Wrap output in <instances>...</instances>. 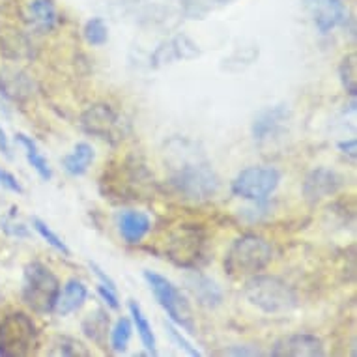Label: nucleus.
<instances>
[{
	"label": "nucleus",
	"mask_w": 357,
	"mask_h": 357,
	"mask_svg": "<svg viewBox=\"0 0 357 357\" xmlns=\"http://www.w3.org/2000/svg\"><path fill=\"white\" fill-rule=\"evenodd\" d=\"M273 260V247L258 234H243L232 241L225 255L222 266L232 279L257 275Z\"/></svg>",
	"instance_id": "obj_1"
},
{
	"label": "nucleus",
	"mask_w": 357,
	"mask_h": 357,
	"mask_svg": "<svg viewBox=\"0 0 357 357\" xmlns=\"http://www.w3.org/2000/svg\"><path fill=\"white\" fill-rule=\"evenodd\" d=\"M243 296L266 314H287L298 307V294L275 275H251L243 284Z\"/></svg>",
	"instance_id": "obj_2"
},
{
	"label": "nucleus",
	"mask_w": 357,
	"mask_h": 357,
	"mask_svg": "<svg viewBox=\"0 0 357 357\" xmlns=\"http://www.w3.org/2000/svg\"><path fill=\"white\" fill-rule=\"evenodd\" d=\"M59 277L54 275L51 268L45 264L29 262L23 270V287H21V299L24 305L38 314L53 312L54 301L60 292Z\"/></svg>",
	"instance_id": "obj_3"
},
{
	"label": "nucleus",
	"mask_w": 357,
	"mask_h": 357,
	"mask_svg": "<svg viewBox=\"0 0 357 357\" xmlns=\"http://www.w3.org/2000/svg\"><path fill=\"white\" fill-rule=\"evenodd\" d=\"M142 275H144V281H146L148 288L152 290L159 307L169 314L170 322L176 324L178 328L188 333H195L193 312H191L189 301L185 299L182 290L167 277L155 273V271L146 270Z\"/></svg>",
	"instance_id": "obj_4"
},
{
	"label": "nucleus",
	"mask_w": 357,
	"mask_h": 357,
	"mask_svg": "<svg viewBox=\"0 0 357 357\" xmlns=\"http://www.w3.org/2000/svg\"><path fill=\"white\" fill-rule=\"evenodd\" d=\"M281 178V170L275 167L255 165V167H247L238 172V176L232 180L230 189L238 199L249 200L255 204H264L277 191Z\"/></svg>",
	"instance_id": "obj_5"
},
{
	"label": "nucleus",
	"mask_w": 357,
	"mask_h": 357,
	"mask_svg": "<svg viewBox=\"0 0 357 357\" xmlns=\"http://www.w3.org/2000/svg\"><path fill=\"white\" fill-rule=\"evenodd\" d=\"M170 185L183 199L204 202L219 191V178L208 163H188L170 176Z\"/></svg>",
	"instance_id": "obj_6"
},
{
	"label": "nucleus",
	"mask_w": 357,
	"mask_h": 357,
	"mask_svg": "<svg viewBox=\"0 0 357 357\" xmlns=\"http://www.w3.org/2000/svg\"><path fill=\"white\" fill-rule=\"evenodd\" d=\"M38 346L34 320L24 312H10L0 320V356L23 357Z\"/></svg>",
	"instance_id": "obj_7"
},
{
	"label": "nucleus",
	"mask_w": 357,
	"mask_h": 357,
	"mask_svg": "<svg viewBox=\"0 0 357 357\" xmlns=\"http://www.w3.org/2000/svg\"><path fill=\"white\" fill-rule=\"evenodd\" d=\"M79 123L84 133L101 139V141L111 142V144L123 141L129 129L128 122L120 116V112L114 111L107 103H94L88 107L81 114Z\"/></svg>",
	"instance_id": "obj_8"
},
{
	"label": "nucleus",
	"mask_w": 357,
	"mask_h": 357,
	"mask_svg": "<svg viewBox=\"0 0 357 357\" xmlns=\"http://www.w3.org/2000/svg\"><path fill=\"white\" fill-rule=\"evenodd\" d=\"M165 251L174 264L195 270L204 252V236L197 229H180L170 236Z\"/></svg>",
	"instance_id": "obj_9"
},
{
	"label": "nucleus",
	"mask_w": 357,
	"mask_h": 357,
	"mask_svg": "<svg viewBox=\"0 0 357 357\" xmlns=\"http://www.w3.org/2000/svg\"><path fill=\"white\" fill-rule=\"evenodd\" d=\"M305 12L320 34H329L348 21V8L344 0H301Z\"/></svg>",
	"instance_id": "obj_10"
},
{
	"label": "nucleus",
	"mask_w": 357,
	"mask_h": 357,
	"mask_svg": "<svg viewBox=\"0 0 357 357\" xmlns=\"http://www.w3.org/2000/svg\"><path fill=\"white\" fill-rule=\"evenodd\" d=\"M342 185H344V180L337 170L328 169V167H317L305 176L301 191L309 204H318L320 200L339 193Z\"/></svg>",
	"instance_id": "obj_11"
},
{
	"label": "nucleus",
	"mask_w": 357,
	"mask_h": 357,
	"mask_svg": "<svg viewBox=\"0 0 357 357\" xmlns=\"http://www.w3.org/2000/svg\"><path fill=\"white\" fill-rule=\"evenodd\" d=\"M270 356L273 357H322L326 348L320 337L312 333L284 335L271 346Z\"/></svg>",
	"instance_id": "obj_12"
},
{
	"label": "nucleus",
	"mask_w": 357,
	"mask_h": 357,
	"mask_svg": "<svg viewBox=\"0 0 357 357\" xmlns=\"http://www.w3.org/2000/svg\"><path fill=\"white\" fill-rule=\"evenodd\" d=\"M288 120H290V109L284 103L266 107L252 120V139L257 142L270 141L277 133H281Z\"/></svg>",
	"instance_id": "obj_13"
},
{
	"label": "nucleus",
	"mask_w": 357,
	"mask_h": 357,
	"mask_svg": "<svg viewBox=\"0 0 357 357\" xmlns=\"http://www.w3.org/2000/svg\"><path fill=\"white\" fill-rule=\"evenodd\" d=\"M118 234L128 245H139L152 230V219L139 210H123L114 215Z\"/></svg>",
	"instance_id": "obj_14"
},
{
	"label": "nucleus",
	"mask_w": 357,
	"mask_h": 357,
	"mask_svg": "<svg viewBox=\"0 0 357 357\" xmlns=\"http://www.w3.org/2000/svg\"><path fill=\"white\" fill-rule=\"evenodd\" d=\"M185 287L193 298L197 299V303L206 307V309H217L222 303V290L211 277L204 275L197 270H191L188 277H185Z\"/></svg>",
	"instance_id": "obj_15"
},
{
	"label": "nucleus",
	"mask_w": 357,
	"mask_h": 357,
	"mask_svg": "<svg viewBox=\"0 0 357 357\" xmlns=\"http://www.w3.org/2000/svg\"><path fill=\"white\" fill-rule=\"evenodd\" d=\"M88 299V287L79 279H70L64 282V287H60V292L54 301L53 312L56 317H70L86 303Z\"/></svg>",
	"instance_id": "obj_16"
},
{
	"label": "nucleus",
	"mask_w": 357,
	"mask_h": 357,
	"mask_svg": "<svg viewBox=\"0 0 357 357\" xmlns=\"http://www.w3.org/2000/svg\"><path fill=\"white\" fill-rule=\"evenodd\" d=\"M94 159L96 152L92 144H88V142H77L73 150L62 158V169L70 176H73V178H79V176L86 174L88 169L94 163Z\"/></svg>",
	"instance_id": "obj_17"
},
{
	"label": "nucleus",
	"mask_w": 357,
	"mask_h": 357,
	"mask_svg": "<svg viewBox=\"0 0 357 357\" xmlns=\"http://www.w3.org/2000/svg\"><path fill=\"white\" fill-rule=\"evenodd\" d=\"M15 142L24 150V158H26L30 167L36 170V174L40 176L43 182H49L53 178V169H51L47 158L40 152V148H38L34 139L24 135V133H17L15 135Z\"/></svg>",
	"instance_id": "obj_18"
},
{
	"label": "nucleus",
	"mask_w": 357,
	"mask_h": 357,
	"mask_svg": "<svg viewBox=\"0 0 357 357\" xmlns=\"http://www.w3.org/2000/svg\"><path fill=\"white\" fill-rule=\"evenodd\" d=\"M129 317H131V324H133V329H137V335L141 339L144 350L150 354V356H158V342H155V333H153L152 324L148 320V317L144 314V310L137 301H129Z\"/></svg>",
	"instance_id": "obj_19"
},
{
	"label": "nucleus",
	"mask_w": 357,
	"mask_h": 357,
	"mask_svg": "<svg viewBox=\"0 0 357 357\" xmlns=\"http://www.w3.org/2000/svg\"><path fill=\"white\" fill-rule=\"evenodd\" d=\"M109 326H111L109 312L105 309H96L88 312L86 318L82 320V333L92 342L103 346L107 340V333H109Z\"/></svg>",
	"instance_id": "obj_20"
},
{
	"label": "nucleus",
	"mask_w": 357,
	"mask_h": 357,
	"mask_svg": "<svg viewBox=\"0 0 357 357\" xmlns=\"http://www.w3.org/2000/svg\"><path fill=\"white\" fill-rule=\"evenodd\" d=\"M30 19L38 30L41 32H47V30H53L59 23V13H56V8L53 6L51 0H32L29 6Z\"/></svg>",
	"instance_id": "obj_21"
},
{
	"label": "nucleus",
	"mask_w": 357,
	"mask_h": 357,
	"mask_svg": "<svg viewBox=\"0 0 357 357\" xmlns=\"http://www.w3.org/2000/svg\"><path fill=\"white\" fill-rule=\"evenodd\" d=\"M133 335V324L131 318L120 317L111 329V348L114 354H123L128 350L129 340Z\"/></svg>",
	"instance_id": "obj_22"
},
{
	"label": "nucleus",
	"mask_w": 357,
	"mask_h": 357,
	"mask_svg": "<svg viewBox=\"0 0 357 357\" xmlns=\"http://www.w3.org/2000/svg\"><path fill=\"white\" fill-rule=\"evenodd\" d=\"M32 229L38 232V236H40L41 240L45 241L47 245L53 247L54 251H59L60 255H64V257H71L70 247L66 245V241L62 240V238H60L43 219H40V217H32Z\"/></svg>",
	"instance_id": "obj_23"
},
{
	"label": "nucleus",
	"mask_w": 357,
	"mask_h": 357,
	"mask_svg": "<svg viewBox=\"0 0 357 357\" xmlns=\"http://www.w3.org/2000/svg\"><path fill=\"white\" fill-rule=\"evenodd\" d=\"M339 75L342 86L351 98H356L357 94V64H356V53L346 54L342 62L339 66Z\"/></svg>",
	"instance_id": "obj_24"
},
{
	"label": "nucleus",
	"mask_w": 357,
	"mask_h": 357,
	"mask_svg": "<svg viewBox=\"0 0 357 357\" xmlns=\"http://www.w3.org/2000/svg\"><path fill=\"white\" fill-rule=\"evenodd\" d=\"M84 40L92 45V47H101L105 45L107 40H109V26L101 17H92L90 21H86L84 24Z\"/></svg>",
	"instance_id": "obj_25"
},
{
	"label": "nucleus",
	"mask_w": 357,
	"mask_h": 357,
	"mask_svg": "<svg viewBox=\"0 0 357 357\" xmlns=\"http://www.w3.org/2000/svg\"><path fill=\"white\" fill-rule=\"evenodd\" d=\"M53 356L62 357H86L90 356V351L86 350V346L79 342L77 339L71 337H56L53 344Z\"/></svg>",
	"instance_id": "obj_26"
},
{
	"label": "nucleus",
	"mask_w": 357,
	"mask_h": 357,
	"mask_svg": "<svg viewBox=\"0 0 357 357\" xmlns=\"http://www.w3.org/2000/svg\"><path fill=\"white\" fill-rule=\"evenodd\" d=\"M15 213H17V208L13 206L12 210L8 211V215H4L0 219V230L4 232L10 238H17V240H24V238H29V227H24L23 222H19L15 219Z\"/></svg>",
	"instance_id": "obj_27"
},
{
	"label": "nucleus",
	"mask_w": 357,
	"mask_h": 357,
	"mask_svg": "<svg viewBox=\"0 0 357 357\" xmlns=\"http://www.w3.org/2000/svg\"><path fill=\"white\" fill-rule=\"evenodd\" d=\"M165 328H167V333H169L170 340H172V342H174V344L178 346L180 350H183L185 354H188V356H191V357L202 356V351H200L199 348H197V346H195L193 342H191V340L185 337V335H183V329L180 331V328H178L176 324L170 322V320L169 322H165Z\"/></svg>",
	"instance_id": "obj_28"
},
{
	"label": "nucleus",
	"mask_w": 357,
	"mask_h": 357,
	"mask_svg": "<svg viewBox=\"0 0 357 357\" xmlns=\"http://www.w3.org/2000/svg\"><path fill=\"white\" fill-rule=\"evenodd\" d=\"M0 185L4 189H8L10 193L23 195L24 189L21 185V182L17 180V176H13L10 170H6L4 167H0Z\"/></svg>",
	"instance_id": "obj_29"
},
{
	"label": "nucleus",
	"mask_w": 357,
	"mask_h": 357,
	"mask_svg": "<svg viewBox=\"0 0 357 357\" xmlns=\"http://www.w3.org/2000/svg\"><path fill=\"white\" fill-rule=\"evenodd\" d=\"M98 294H100V298L105 301V305L109 309L118 310L120 309V299H118V290L116 288L105 287V284H98Z\"/></svg>",
	"instance_id": "obj_30"
},
{
	"label": "nucleus",
	"mask_w": 357,
	"mask_h": 357,
	"mask_svg": "<svg viewBox=\"0 0 357 357\" xmlns=\"http://www.w3.org/2000/svg\"><path fill=\"white\" fill-rule=\"evenodd\" d=\"M337 146H339V150L344 153L346 158H350L351 161H356V158H357V141L356 139H346V141H340Z\"/></svg>",
	"instance_id": "obj_31"
},
{
	"label": "nucleus",
	"mask_w": 357,
	"mask_h": 357,
	"mask_svg": "<svg viewBox=\"0 0 357 357\" xmlns=\"http://www.w3.org/2000/svg\"><path fill=\"white\" fill-rule=\"evenodd\" d=\"M88 266H90V270L94 271V275L98 277V279H100L101 284H105V287H111V288H116V282L112 281L111 277L107 275L105 271L101 270L98 264H96V262H88ZM116 290H118V288H116Z\"/></svg>",
	"instance_id": "obj_32"
},
{
	"label": "nucleus",
	"mask_w": 357,
	"mask_h": 357,
	"mask_svg": "<svg viewBox=\"0 0 357 357\" xmlns=\"http://www.w3.org/2000/svg\"><path fill=\"white\" fill-rule=\"evenodd\" d=\"M0 152L4 153L6 158H12V152H10V141H8L6 131L2 128V123H0Z\"/></svg>",
	"instance_id": "obj_33"
},
{
	"label": "nucleus",
	"mask_w": 357,
	"mask_h": 357,
	"mask_svg": "<svg viewBox=\"0 0 357 357\" xmlns=\"http://www.w3.org/2000/svg\"><path fill=\"white\" fill-rule=\"evenodd\" d=\"M227 354H232V356H258L260 351H258V350H245V348L234 346V348L227 351Z\"/></svg>",
	"instance_id": "obj_34"
},
{
	"label": "nucleus",
	"mask_w": 357,
	"mask_h": 357,
	"mask_svg": "<svg viewBox=\"0 0 357 357\" xmlns=\"http://www.w3.org/2000/svg\"><path fill=\"white\" fill-rule=\"evenodd\" d=\"M221 2H229V0H221Z\"/></svg>",
	"instance_id": "obj_35"
}]
</instances>
